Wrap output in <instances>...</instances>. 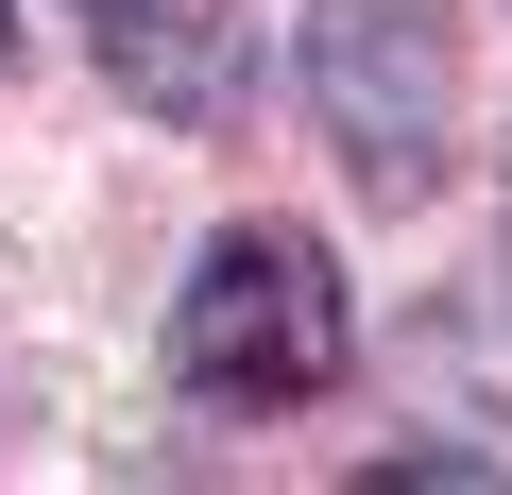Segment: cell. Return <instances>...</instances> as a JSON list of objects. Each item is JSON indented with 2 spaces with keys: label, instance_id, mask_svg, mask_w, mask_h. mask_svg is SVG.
<instances>
[{
  "label": "cell",
  "instance_id": "6da1fadb",
  "mask_svg": "<svg viewBox=\"0 0 512 495\" xmlns=\"http://www.w3.org/2000/svg\"><path fill=\"white\" fill-rule=\"evenodd\" d=\"M359 359V308H342V257L308 222H222L188 291H171V393L188 410H308L342 393Z\"/></svg>",
  "mask_w": 512,
  "mask_h": 495
},
{
  "label": "cell",
  "instance_id": "7a4b0ae2",
  "mask_svg": "<svg viewBox=\"0 0 512 495\" xmlns=\"http://www.w3.org/2000/svg\"><path fill=\"white\" fill-rule=\"evenodd\" d=\"M308 120L376 205H427L461 171V52L444 0H308Z\"/></svg>",
  "mask_w": 512,
  "mask_h": 495
},
{
  "label": "cell",
  "instance_id": "3957f363",
  "mask_svg": "<svg viewBox=\"0 0 512 495\" xmlns=\"http://www.w3.org/2000/svg\"><path fill=\"white\" fill-rule=\"evenodd\" d=\"M103 69H120L137 103H171V120H222L239 35H222V0H120V18H103Z\"/></svg>",
  "mask_w": 512,
  "mask_h": 495
},
{
  "label": "cell",
  "instance_id": "277c9868",
  "mask_svg": "<svg viewBox=\"0 0 512 495\" xmlns=\"http://www.w3.org/2000/svg\"><path fill=\"white\" fill-rule=\"evenodd\" d=\"M0 52H18V18H0Z\"/></svg>",
  "mask_w": 512,
  "mask_h": 495
},
{
  "label": "cell",
  "instance_id": "5b68a950",
  "mask_svg": "<svg viewBox=\"0 0 512 495\" xmlns=\"http://www.w3.org/2000/svg\"><path fill=\"white\" fill-rule=\"evenodd\" d=\"M103 18H120V0H103Z\"/></svg>",
  "mask_w": 512,
  "mask_h": 495
}]
</instances>
